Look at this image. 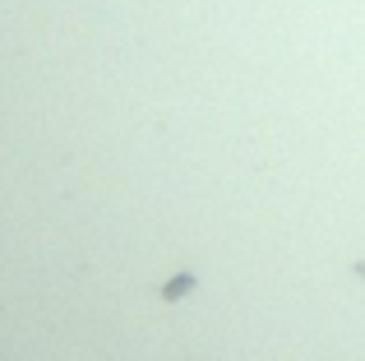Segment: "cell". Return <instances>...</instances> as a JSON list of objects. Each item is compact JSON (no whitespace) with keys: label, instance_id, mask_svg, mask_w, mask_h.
Segmentation results:
<instances>
[{"label":"cell","instance_id":"1","mask_svg":"<svg viewBox=\"0 0 365 361\" xmlns=\"http://www.w3.org/2000/svg\"><path fill=\"white\" fill-rule=\"evenodd\" d=\"M185 292H195V273H180V278H171L167 288H162V301H176V297H185Z\"/></svg>","mask_w":365,"mask_h":361},{"label":"cell","instance_id":"2","mask_svg":"<svg viewBox=\"0 0 365 361\" xmlns=\"http://www.w3.org/2000/svg\"><path fill=\"white\" fill-rule=\"evenodd\" d=\"M356 273H361V278H365V260H361V264H356Z\"/></svg>","mask_w":365,"mask_h":361}]
</instances>
